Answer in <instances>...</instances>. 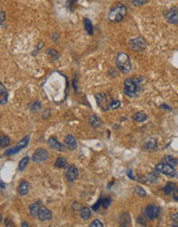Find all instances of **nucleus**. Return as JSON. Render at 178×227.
Masks as SVG:
<instances>
[{"label": "nucleus", "instance_id": "f03ea898", "mask_svg": "<svg viewBox=\"0 0 178 227\" xmlns=\"http://www.w3.org/2000/svg\"><path fill=\"white\" fill-rule=\"evenodd\" d=\"M139 84L140 83H138V81L135 79H132V77L127 79L124 84V91L126 95H128L129 97H136L140 91Z\"/></svg>", "mask_w": 178, "mask_h": 227}, {"label": "nucleus", "instance_id": "9d476101", "mask_svg": "<svg viewBox=\"0 0 178 227\" xmlns=\"http://www.w3.org/2000/svg\"><path fill=\"white\" fill-rule=\"evenodd\" d=\"M66 178L69 182H74L78 178V169L74 165H70L65 171Z\"/></svg>", "mask_w": 178, "mask_h": 227}, {"label": "nucleus", "instance_id": "f8f14e48", "mask_svg": "<svg viewBox=\"0 0 178 227\" xmlns=\"http://www.w3.org/2000/svg\"><path fill=\"white\" fill-rule=\"evenodd\" d=\"M65 145H66V147L69 149V150H71V151H73V150H75L77 148V141H76V139H75V137L73 135H71V134H68V135H66L65 136Z\"/></svg>", "mask_w": 178, "mask_h": 227}, {"label": "nucleus", "instance_id": "79ce46f5", "mask_svg": "<svg viewBox=\"0 0 178 227\" xmlns=\"http://www.w3.org/2000/svg\"><path fill=\"white\" fill-rule=\"evenodd\" d=\"M5 20V13L1 9V18H0V22H1V25L3 26V23H4Z\"/></svg>", "mask_w": 178, "mask_h": 227}, {"label": "nucleus", "instance_id": "2f4dec72", "mask_svg": "<svg viewBox=\"0 0 178 227\" xmlns=\"http://www.w3.org/2000/svg\"><path fill=\"white\" fill-rule=\"evenodd\" d=\"M111 203V198L110 197H105L103 198V201H102V207L104 209H108V207Z\"/></svg>", "mask_w": 178, "mask_h": 227}, {"label": "nucleus", "instance_id": "1a4fd4ad", "mask_svg": "<svg viewBox=\"0 0 178 227\" xmlns=\"http://www.w3.org/2000/svg\"><path fill=\"white\" fill-rule=\"evenodd\" d=\"M166 19L171 24H177L178 23V8L177 7H171L166 14Z\"/></svg>", "mask_w": 178, "mask_h": 227}, {"label": "nucleus", "instance_id": "cd10ccee", "mask_svg": "<svg viewBox=\"0 0 178 227\" xmlns=\"http://www.w3.org/2000/svg\"><path fill=\"white\" fill-rule=\"evenodd\" d=\"M145 147L148 149V150H156L158 148V143H157L156 139H149L146 143H145Z\"/></svg>", "mask_w": 178, "mask_h": 227}, {"label": "nucleus", "instance_id": "58836bf2", "mask_svg": "<svg viewBox=\"0 0 178 227\" xmlns=\"http://www.w3.org/2000/svg\"><path fill=\"white\" fill-rule=\"evenodd\" d=\"M102 201H103V198H100V199L98 200L97 203L93 205V210H94L95 212L98 211V209H99V205H102Z\"/></svg>", "mask_w": 178, "mask_h": 227}, {"label": "nucleus", "instance_id": "de8ad7c7", "mask_svg": "<svg viewBox=\"0 0 178 227\" xmlns=\"http://www.w3.org/2000/svg\"><path fill=\"white\" fill-rule=\"evenodd\" d=\"M22 226H25V227H26V226H29V225H28L26 222H24V223H23V224H22Z\"/></svg>", "mask_w": 178, "mask_h": 227}, {"label": "nucleus", "instance_id": "4468645a", "mask_svg": "<svg viewBox=\"0 0 178 227\" xmlns=\"http://www.w3.org/2000/svg\"><path fill=\"white\" fill-rule=\"evenodd\" d=\"M89 123H90V125L92 126V127H95V128L100 127V126L102 125L101 119L97 116H91L90 119H89Z\"/></svg>", "mask_w": 178, "mask_h": 227}, {"label": "nucleus", "instance_id": "20e7f679", "mask_svg": "<svg viewBox=\"0 0 178 227\" xmlns=\"http://www.w3.org/2000/svg\"><path fill=\"white\" fill-rule=\"evenodd\" d=\"M96 98V101H97L98 105L101 107L102 109L106 111V109H109L110 107V104L112 103V98L111 96L109 95L108 93H99V94H96L95 96Z\"/></svg>", "mask_w": 178, "mask_h": 227}, {"label": "nucleus", "instance_id": "e433bc0d", "mask_svg": "<svg viewBox=\"0 0 178 227\" xmlns=\"http://www.w3.org/2000/svg\"><path fill=\"white\" fill-rule=\"evenodd\" d=\"M146 2H147V0H133V4L135 5V6H140V5H143Z\"/></svg>", "mask_w": 178, "mask_h": 227}, {"label": "nucleus", "instance_id": "5701e85b", "mask_svg": "<svg viewBox=\"0 0 178 227\" xmlns=\"http://www.w3.org/2000/svg\"><path fill=\"white\" fill-rule=\"evenodd\" d=\"M164 161L166 162L167 164H169V165L173 166V167H175V166L178 165V160L175 158H173L172 156H166L164 158Z\"/></svg>", "mask_w": 178, "mask_h": 227}, {"label": "nucleus", "instance_id": "a18cd8bd", "mask_svg": "<svg viewBox=\"0 0 178 227\" xmlns=\"http://www.w3.org/2000/svg\"><path fill=\"white\" fill-rule=\"evenodd\" d=\"M161 107L164 109H170V107H168V105H166V104H162L161 105Z\"/></svg>", "mask_w": 178, "mask_h": 227}, {"label": "nucleus", "instance_id": "9b49d317", "mask_svg": "<svg viewBox=\"0 0 178 227\" xmlns=\"http://www.w3.org/2000/svg\"><path fill=\"white\" fill-rule=\"evenodd\" d=\"M37 217H38L39 220L41 221H48L52 219V213L48 209L44 207H40L38 211V214H37Z\"/></svg>", "mask_w": 178, "mask_h": 227}, {"label": "nucleus", "instance_id": "ddd939ff", "mask_svg": "<svg viewBox=\"0 0 178 227\" xmlns=\"http://www.w3.org/2000/svg\"><path fill=\"white\" fill-rule=\"evenodd\" d=\"M48 146H50L51 148H52L53 150H56V151H59V152H61V151H63V145L62 143H60L58 141H57L56 139H53V137H51L50 139H48Z\"/></svg>", "mask_w": 178, "mask_h": 227}, {"label": "nucleus", "instance_id": "ea45409f", "mask_svg": "<svg viewBox=\"0 0 178 227\" xmlns=\"http://www.w3.org/2000/svg\"><path fill=\"white\" fill-rule=\"evenodd\" d=\"M127 175H128L130 179L136 180V177H134V175H133V170H132V169H128V171H127Z\"/></svg>", "mask_w": 178, "mask_h": 227}, {"label": "nucleus", "instance_id": "412c9836", "mask_svg": "<svg viewBox=\"0 0 178 227\" xmlns=\"http://www.w3.org/2000/svg\"><path fill=\"white\" fill-rule=\"evenodd\" d=\"M80 216L84 220H89V219L91 218V216H92V214H91V210L89 209L88 207H84L80 211Z\"/></svg>", "mask_w": 178, "mask_h": 227}, {"label": "nucleus", "instance_id": "c9c22d12", "mask_svg": "<svg viewBox=\"0 0 178 227\" xmlns=\"http://www.w3.org/2000/svg\"><path fill=\"white\" fill-rule=\"evenodd\" d=\"M121 107V102L118 101V100H116V101H113L112 103H111L109 109H117V107Z\"/></svg>", "mask_w": 178, "mask_h": 227}, {"label": "nucleus", "instance_id": "f3484780", "mask_svg": "<svg viewBox=\"0 0 178 227\" xmlns=\"http://www.w3.org/2000/svg\"><path fill=\"white\" fill-rule=\"evenodd\" d=\"M0 96H1V104H5L7 102V92H6V89L5 87L3 86V84L1 83L0 84Z\"/></svg>", "mask_w": 178, "mask_h": 227}, {"label": "nucleus", "instance_id": "f704fd0d", "mask_svg": "<svg viewBox=\"0 0 178 227\" xmlns=\"http://www.w3.org/2000/svg\"><path fill=\"white\" fill-rule=\"evenodd\" d=\"M91 227H95V226H97V227H103V223H101V221L100 220H95L93 221L92 223L90 224Z\"/></svg>", "mask_w": 178, "mask_h": 227}, {"label": "nucleus", "instance_id": "a878e982", "mask_svg": "<svg viewBox=\"0 0 178 227\" xmlns=\"http://www.w3.org/2000/svg\"><path fill=\"white\" fill-rule=\"evenodd\" d=\"M29 141H30V136L29 135L25 136V137H24L22 141H19V143H17V147H19L20 149H24V148H26L28 146V143H29Z\"/></svg>", "mask_w": 178, "mask_h": 227}, {"label": "nucleus", "instance_id": "c85d7f7f", "mask_svg": "<svg viewBox=\"0 0 178 227\" xmlns=\"http://www.w3.org/2000/svg\"><path fill=\"white\" fill-rule=\"evenodd\" d=\"M10 143V139H9L8 136L4 135V136H1V141H0V147L2 148H6L7 146Z\"/></svg>", "mask_w": 178, "mask_h": 227}, {"label": "nucleus", "instance_id": "2eb2a0df", "mask_svg": "<svg viewBox=\"0 0 178 227\" xmlns=\"http://www.w3.org/2000/svg\"><path fill=\"white\" fill-rule=\"evenodd\" d=\"M118 222H120L121 226H128V225H130L131 220H130V216H129V214L128 213L123 214V215L120 217V219H118Z\"/></svg>", "mask_w": 178, "mask_h": 227}, {"label": "nucleus", "instance_id": "37998d69", "mask_svg": "<svg viewBox=\"0 0 178 227\" xmlns=\"http://www.w3.org/2000/svg\"><path fill=\"white\" fill-rule=\"evenodd\" d=\"M173 198H174V200L178 201V188H176L175 190H174V192H173Z\"/></svg>", "mask_w": 178, "mask_h": 227}, {"label": "nucleus", "instance_id": "bb28decb", "mask_svg": "<svg viewBox=\"0 0 178 227\" xmlns=\"http://www.w3.org/2000/svg\"><path fill=\"white\" fill-rule=\"evenodd\" d=\"M146 180L149 182V183H157V181L159 180V173H157L156 171L150 173L148 175H147Z\"/></svg>", "mask_w": 178, "mask_h": 227}, {"label": "nucleus", "instance_id": "473e14b6", "mask_svg": "<svg viewBox=\"0 0 178 227\" xmlns=\"http://www.w3.org/2000/svg\"><path fill=\"white\" fill-rule=\"evenodd\" d=\"M171 221H172V225L174 227H178V213L173 214L171 216Z\"/></svg>", "mask_w": 178, "mask_h": 227}, {"label": "nucleus", "instance_id": "aec40b11", "mask_svg": "<svg viewBox=\"0 0 178 227\" xmlns=\"http://www.w3.org/2000/svg\"><path fill=\"white\" fill-rule=\"evenodd\" d=\"M84 29H86L87 33H89L90 35H92L94 33V27H93V24L89 19H84Z\"/></svg>", "mask_w": 178, "mask_h": 227}, {"label": "nucleus", "instance_id": "4c0bfd02", "mask_svg": "<svg viewBox=\"0 0 178 227\" xmlns=\"http://www.w3.org/2000/svg\"><path fill=\"white\" fill-rule=\"evenodd\" d=\"M47 53H48V54H50L51 56L55 57V59H58L59 57H60V55H59L58 53H57L55 50H53V49H50V50L47 51Z\"/></svg>", "mask_w": 178, "mask_h": 227}, {"label": "nucleus", "instance_id": "6e6552de", "mask_svg": "<svg viewBox=\"0 0 178 227\" xmlns=\"http://www.w3.org/2000/svg\"><path fill=\"white\" fill-rule=\"evenodd\" d=\"M47 157H48V152H47L45 149H42V148H40V149H37V150L33 153L32 160H33L34 162H37V163H39V162L45 161V160L47 159Z\"/></svg>", "mask_w": 178, "mask_h": 227}, {"label": "nucleus", "instance_id": "6ab92c4d", "mask_svg": "<svg viewBox=\"0 0 178 227\" xmlns=\"http://www.w3.org/2000/svg\"><path fill=\"white\" fill-rule=\"evenodd\" d=\"M40 204H41V201H38V202H35V203L30 204L29 209H30V213H31V215L36 216L37 214H38V211H39V209H40V207H39Z\"/></svg>", "mask_w": 178, "mask_h": 227}, {"label": "nucleus", "instance_id": "dca6fc26", "mask_svg": "<svg viewBox=\"0 0 178 227\" xmlns=\"http://www.w3.org/2000/svg\"><path fill=\"white\" fill-rule=\"evenodd\" d=\"M29 189H30L29 184L26 181H23L20 186H19V193H20L21 195H26L29 192Z\"/></svg>", "mask_w": 178, "mask_h": 227}, {"label": "nucleus", "instance_id": "393cba45", "mask_svg": "<svg viewBox=\"0 0 178 227\" xmlns=\"http://www.w3.org/2000/svg\"><path fill=\"white\" fill-rule=\"evenodd\" d=\"M29 160H30L29 156H26L20 161V163H19V169H20L21 171H22V170H24L26 168V166H27L28 163H29Z\"/></svg>", "mask_w": 178, "mask_h": 227}, {"label": "nucleus", "instance_id": "423d86ee", "mask_svg": "<svg viewBox=\"0 0 178 227\" xmlns=\"http://www.w3.org/2000/svg\"><path fill=\"white\" fill-rule=\"evenodd\" d=\"M156 169H157V171H159V173H164V175H169V177H172V178L176 177V171H175V169H174V167L167 163L157 164Z\"/></svg>", "mask_w": 178, "mask_h": 227}, {"label": "nucleus", "instance_id": "c756f323", "mask_svg": "<svg viewBox=\"0 0 178 227\" xmlns=\"http://www.w3.org/2000/svg\"><path fill=\"white\" fill-rule=\"evenodd\" d=\"M135 193L137 194L138 196H140V197H144V196H146V192L144 191V189L142 188V187H140V186H136Z\"/></svg>", "mask_w": 178, "mask_h": 227}, {"label": "nucleus", "instance_id": "b1692460", "mask_svg": "<svg viewBox=\"0 0 178 227\" xmlns=\"http://www.w3.org/2000/svg\"><path fill=\"white\" fill-rule=\"evenodd\" d=\"M55 165L59 168H62V167H65L67 165V160H66L64 157H58V159L56 160V163Z\"/></svg>", "mask_w": 178, "mask_h": 227}, {"label": "nucleus", "instance_id": "f257e3e1", "mask_svg": "<svg viewBox=\"0 0 178 227\" xmlns=\"http://www.w3.org/2000/svg\"><path fill=\"white\" fill-rule=\"evenodd\" d=\"M127 14V8L122 3H117L110 9L108 15V20L112 23H118L124 20Z\"/></svg>", "mask_w": 178, "mask_h": 227}, {"label": "nucleus", "instance_id": "4be33fe9", "mask_svg": "<svg viewBox=\"0 0 178 227\" xmlns=\"http://www.w3.org/2000/svg\"><path fill=\"white\" fill-rule=\"evenodd\" d=\"M147 119V115L145 113H143V111H138L137 114H135V116H134V120L136 121V122H144V121H146Z\"/></svg>", "mask_w": 178, "mask_h": 227}, {"label": "nucleus", "instance_id": "a19ab883", "mask_svg": "<svg viewBox=\"0 0 178 227\" xmlns=\"http://www.w3.org/2000/svg\"><path fill=\"white\" fill-rule=\"evenodd\" d=\"M143 218H144V215L138 217V223H139L140 225H145V220Z\"/></svg>", "mask_w": 178, "mask_h": 227}, {"label": "nucleus", "instance_id": "49530a36", "mask_svg": "<svg viewBox=\"0 0 178 227\" xmlns=\"http://www.w3.org/2000/svg\"><path fill=\"white\" fill-rule=\"evenodd\" d=\"M4 188H5V185L3 184V182L1 181V190H3V189H4Z\"/></svg>", "mask_w": 178, "mask_h": 227}, {"label": "nucleus", "instance_id": "72a5a7b5", "mask_svg": "<svg viewBox=\"0 0 178 227\" xmlns=\"http://www.w3.org/2000/svg\"><path fill=\"white\" fill-rule=\"evenodd\" d=\"M40 107H41V105H40L39 102H34L33 104L30 107V109H31L32 111H37L40 109Z\"/></svg>", "mask_w": 178, "mask_h": 227}, {"label": "nucleus", "instance_id": "39448f33", "mask_svg": "<svg viewBox=\"0 0 178 227\" xmlns=\"http://www.w3.org/2000/svg\"><path fill=\"white\" fill-rule=\"evenodd\" d=\"M159 214H160V209L156 204H148L143 211V215L148 220H153V219L158 218Z\"/></svg>", "mask_w": 178, "mask_h": 227}, {"label": "nucleus", "instance_id": "7c9ffc66", "mask_svg": "<svg viewBox=\"0 0 178 227\" xmlns=\"http://www.w3.org/2000/svg\"><path fill=\"white\" fill-rule=\"evenodd\" d=\"M20 150H22V149H20V148L17 147V146H16V147L12 148V149H9V150L5 151V152H4V155H7V156H9V155H14V154H16V153H18Z\"/></svg>", "mask_w": 178, "mask_h": 227}, {"label": "nucleus", "instance_id": "09e8293b", "mask_svg": "<svg viewBox=\"0 0 178 227\" xmlns=\"http://www.w3.org/2000/svg\"><path fill=\"white\" fill-rule=\"evenodd\" d=\"M69 1H70V2H76L77 0H69Z\"/></svg>", "mask_w": 178, "mask_h": 227}, {"label": "nucleus", "instance_id": "0eeeda50", "mask_svg": "<svg viewBox=\"0 0 178 227\" xmlns=\"http://www.w3.org/2000/svg\"><path fill=\"white\" fill-rule=\"evenodd\" d=\"M129 45H130V48L133 51L142 52V51H144L145 48H146V42H145L144 38L137 37V38L131 39V40L129 41Z\"/></svg>", "mask_w": 178, "mask_h": 227}, {"label": "nucleus", "instance_id": "7ed1b4c3", "mask_svg": "<svg viewBox=\"0 0 178 227\" xmlns=\"http://www.w3.org/2000/svg\"><path fill=\"white\" fill-rule=\"evenodd\" d=\"M116 65H117V68L124 73H128L132 68L130 58H129L128 55L125 54V53H120V54L117 55Z\"/></svg>", "mask_w": 178, "mask_h": 227}, {"label": "nucleus", "instance_id": "c03bdc74", "mask_svg": "<svg viewBox=\"0 0 178 227\" xmlns=\"http://www.w3.org/2000/svg\"><path fill=\"white\" fill-rule=\"evenodd\" d=\"M4 222H5V225H6V226H11V225H12L10 221H9V219H5Z\"/></svg>", "mask_w": 178, "mask_h": 227}, {"label": "nucleus", "instance_id": "a211bd4d", "mask_svg": "<svg viewBox=\"0 0 178 227\" xmlns=\"http://www.w3.org/2000/svg\"><path fill=\"white\" fill-rule=\"evenodd\" d=\"M177 188L176 187V184L175 183H172V182H169L166 186H165V188H164V192H165V194L166 195H170L171 193H173L174 192V190Z\"/></svg>", "mask_w": 178, "mask_h": 227}]
</instances>
